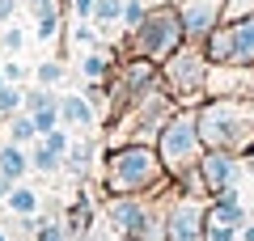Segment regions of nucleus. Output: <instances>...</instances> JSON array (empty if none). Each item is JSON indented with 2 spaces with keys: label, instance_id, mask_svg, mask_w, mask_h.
<instances>
[{
  "label": "nucleus",
  "instance_id": "1",
  "mask_svg": "<svg viewBox=\"0 0 254 241\" xmlns=\"http://www.w3.org/2000/svg\"><path fill=\"white\" fill-rule=\"evenodd\" d=\"M195 115L208 148H229L237 157L254 148V98H212Z\"/></svg>",
  "mask_w": 254,
  "mask_h": 241
},
{
  "label": "nucleus",
  "instance_id": "2",
  "mask_svg": "<svg viewBox=\"0 0 254 241\" xmlns=\"http://www.w3.org/2000/svg\"><path fill=\"white\" fill-rule=\"evenodd\" d=\"M170 182L157 144H119L106 161V190L110 195H153Z\"/></svg>",
  "mask_w": 254,
  "mask_h": 241
},
{
  "label": "nucleus",
  "instance_id": "3",
  "mask_svg": "<svg viewBox=\"0 0 254 241\" xmlns=\"http://www.w3.org/2000/svg\"><path fill=\"white\" fill-rule=\"evenodd\" d=\"M157 152H161V165L165 174H170L174 182H182L187 174L199 170V157L208 152V144H203L199 135V115L195 110H174L170 119H165L161 135H157Z\"/></svg>",
  "mask_w": 254,
  "mask_h": 241
},
{
  "label": "nucleus",
  "instance_id": "4",
  "mask_svg": "<svg viewBox=\"0 0 254 241\" xmlns=\"http://www.w3.org/2000/svg\"><path fill=\"white\" fill-rule=\"evenodd\" d=\"M182 43H187V30H182L178 4H157V9H148V17L140 21L136 30H127V43L123 47H127V55L165 63Z\"/></svg>",
  "mask_w": 254,
  "mask_h": 241
},
{
  "label": "nucleus",
  "instance_id": "5",
  "mask_svg": "<svg viewBox=\"0 0 254 241\" xmlns=\"http://www.w3.org/2000/svg\"><path fill=\"white\" fill-rule=\"evenodd\" d=\"M208 72H212V60H208V51H203V43H182L178 51L161 63V85L174 93V102L203 98V93H208Z\"/></svg>",
  "mask_w": 254,
  "mask_h": 241
},
{
  "label": "nucleus",
  "instance_id": "6",
  "mask_svg": "<svg viewBox=\"0 0 254 241\" xmlns=\"http://www.w3.org/2000/svg\"><path fill=\"white\" fill-rule=\"evenodd\" d=\"M203 51L220 68H250L254 63V13L229 17L203 38Z\"/></svg>",
  "mask_w": 254,
  "mask_h": 241
},
{
  "label": "nucleus",
  "instance_id": "7",
  "mask_svg": "<svg viewBox=\"0 0 254 241\" xmlns=\"http://www.w3.org/2000/svg\"><path fill=\"white\" fill-rule=\"evenodd\" d=\"M106 216L115 224V233H123L131 241H165V216L144 195H110Z\"/></svg>",
  "mask_w": 254,
  "mask_h": 241
},
{
  "label": "nucleus",
  "instance_id": "8",
  "mask_svg": "<svg viewBox=\"0 0 254 241\" xmlns=\"http://www.w3.org/2000/svg\"><path fill=\"white\" fill-rule=\"evenodd\" d=\"M208 237V207L203 199L187 195L178 203H170L165 212V241H203Z\"/></svg>",
  "mask_w": 254,
  "mask_h": 241
},
{
  "label": "nucleus",
  "instance_id": "9",
  "mask_svg": "<svg viewBox=\"0 0 254 241\" xmlns=\"http://www.w3.org/2000/svg\"><path fill=\"white\" fill-rule=\"evenodd\" d=\"M199 178H203V186H208L212 195L237 190V182H242V157L229 152V148H208L199 157Z\"/></svg>",
  "mask_w": 254,
  "mask_h": 241
},
{
  "label": "nucleus",
  "instance_id": "10",
  "mask_svg": "<svg viewBox=\"0 0 254 241\" xmlns=\"http://www.w3.org/2000/svg\"><path fill=\"white\" fill-rule=\"evenodd\" d=\"M246 212L237 203V190H220L216 203L208 207V237L203 241H242Z\"/></svg>",
  "mask_w": 254,
  "mask_h": 241
},
{
  "label": "nucleus",
  "instance_id": "11",
  "mask_svg": "<svg viewBox=\"0 0 254 241\" xmlns=\"http://www.w3.org/2000/svg\"><path fill=\"white\" fill-rule=\"evenodd\" d=\"M178 17L187 30V43H203L225 21V0H178Z\"/></svg>",
  "mask_w": 254,
  "mask_h": 241
},
{
  "label": "nucleus",
  "instance_id": "12",
  "mask_svg": "<svg viewBox=\"0 0 254 241\" xmlns=\"http://www.w3.org/2000/svg\"><path fill=\"white\" fill-rule=\"evenodd\" d=\"M60 119H64V127H93L98 106L85 93H60Z\"/></svg>",
  "mask_w": 254,
  "mask_h": 241
},
{
  "label": "nucleus",
  "instance_id": "13",
  "mask_svg": "<svg viewBox=\"0 0 254 241\" xmlns=\"http://www.w3.org/2000/svg\"><path fill=\"white\" fill-rule=\"evenodd\" d=\"M26 170H30V152L21 148V144H4V148H0V174H4V178H13V182H21L26 178Z\"/></svg>",
  "mask_w": 254,
  "mask_h": 241
},
{
  "label": "nucleus",
  "instance_id": "14",
  "mask_svg": "<svg viewBox=\"0 0 254 241\" xmlns=\"http://www.w3.org/2000/svg\"><path fill=\"white\" fill-rule=\"evenodd\" d=\"M81 72H85V80H102V85H106L110 72H115V55H110L106 47H93V51L81 60Z\"/></svg>",
  "mask_w": 254,
  "mask_h": 241
},
{
  "label": "nucleus",
  "instance_id": "15",
  "mask_svg": "<svg viewBox=\"0 0 254 241\" xmlns=\"http://www.w3.org/2000/svg\"><path fill=\"white\" fill-rule=\"evenodd\" d=\"M38 190H30V186H13L9 190V199H4V207H9L13 216H38Z\"/></svg>",
  "mask_w": 254,
  "mask_h": 241
},
{
  "label": "nucleus",
  "instance_id": "16",
  "mask_svg": "<svg viewBox=\"0 0 254 241\" xmlns=\"http://www.w3.org/2000/svg\"><path fill=\"white\" fill-rule=\"evenodd\" d=\"M93 140H81V144H72V148H68V157H64V170H72V174H89V165H93Z\"/></svg>",
  "mask_w": 254,
  "mask_h": 241
},
{
  "label": "nucleus",
  "instance_id": "17",
  "mask_svg": "<svg viewBox=\"0 0 254 241\" xmlns=\"http://www.w3.org/2000/svg\"><path fill=\"white\" fill-rule=\"evenodd\" d=\"M93 26H119V21H123V0H93Z\"/></svg>",
  "mask_w": 254,
  "mask_h": 241
},
{
  "label": "nucleus",
  "instance_id": "18",
  "mask_svg": "<svg viewBox=\"0 0 254 241\" xmlns=\"http://www.w3.org/2000/svg\"><path fill=\"white\" fill-rule=\"evenodd\" d=\"M60 165H64V157H60V152H51L47 144H34V148H30V170H38V174H60Z\"/></svg>",
  "mask_w": 254,
  "mask_h": 241
},
{
  "label": "nucleus",
  "instance_id": "19",
  "mask_svg": "<svg viewBox=\"0 0 254 241\" xmlns=\"http://www.w3.org/2000/svg\"><path fill=\"white\" fill-rule=\"evenodd\" d=\"M51 106H60V93H55V89H47V85L26 89V102H21V110H26V115H34V110H51Z\"/></svg>",
  "mask_w": 254,
  "mask_h": 241
},
{
  "label": "nucleus",
  "instance_id": "20",
  "mask_svg": "<svg viewBox=\"0 0 254 241\" xmlns=\"http://www.w3.org/2000/svg\"><path fill=\"white\" fill-rule=\"evenodd\" d=\"M21 102H26V89H17V85L9 80V85L0 89V119H4V115H17Z\"/></svg>",
  "mask_w": 254,
  "mask_h": 241
},
{
  "label": "nucleus",
  "instance_id": "21",
  "mask_svg": "<svg viewBox=\"0 0 254 241\" xmlns=\"http://www.w3.org/2000/svg\"><path fill=\"white\" fill-rule=\"evenodd\" d=\"M34 119H30V115H17V119H13V123H9V140L13 144H30V140H34Z\"/></svg>",
  "mask_w": 254,
  "mask_h": 241
},
{
  "label": "nucleus",
  "instance_id": "22",
  "mask_svg": "<svg viewBox=\"0 0 254 241\" xmlns=\"http://www.w3.org/2000/svg\"><path fill=\"white\" fill-rule=\"evenodd\" d=\"M144 17H148V4H144V0H123V21H119L123 30H136Z\"/></svg>",
  "mask_w": 254,
  "mask_h": 241
},
{
  "label": "nucleus",
  "instance_id": "23",
  "mask_svg": "<svg viewBox=\"0 0 254 241\" xmlns=\"http://www.w3.org/2000/svg\"><path fill=\"white\" fill-rule=\"evenodd\" d=\"M38 85H47V89L64 85V63L60 60H43V63H38Z\"/></svg>",
  "mask_w": 254,
  "mask_h": 241
},
{
  "label": "nucleus",
  "instance_id": "24",
  "mask_svg": "<svg viewBox=\"0 0 254 241\" xmlns=\"http://www.w3.org/2000/svg\"><path fill=\"white\" fill-rule=\"evenodd\" d=\"M30 119H34V131H38V135L55 131V127L64 123V119H60V106H51V110H34V115H30Z\"/></svg>",
  "mask_w": 254,
  "mask_h": 241
},
{
  "label": "nucleus",
  "instance_id": "25",
  "mask_svg": "<svg viewBox=\"0 0 254 241\" xmlns=\"http://www.w3.org/2000/svg\"><path fill=\"white\" fill-rule=\"evenodd\" d=\"M72 38H76L81 47H89V51H93V47H102V26H93V21H81V26L72 30Z\"/></svg>",
  "mask_w": 254,
  "mask_h": 241
},
{
  "label": "nucleus",
  "instance_id": "26",
  "mask_svg": "<svg viewBox=\"0 0 254 241\" xmlns=\"http://www.w3.org/2000/svg\"><path fill=\"white\" fill-rule=\"evenodd\" d=\"M34 241H68V224H55V220H43L34 233Z\"/></svg>",
  "mask_w": 254,
  "mask_h": 241
},
{
  "label": "nucleus",
  "instance_id": "27",
  "mask_svg": "<svg viewBox=\"0 0 254 241\" xmlns=\"http://www.w3.org/2000/svg\"><path fill=\"white\" fill-rule=\"evenodd\" d=\"M26 9H30V17H34V21L60 17V4H55V0H26Z\"/></svg>",
  "mask_w": 254,
  "mask_h": 241
},
{
  "label": "nucleus",
  "instance_id": "28",
  "mask_svg": "<svg viewBox=\"0 0 254 241\" xmlns=\"http://www.w3.org/2000/svg\"><path fill=\"white\" fill-rule=\"evenodd\" d=\"M21 43H26V30H21V26H9V30H4V34H0V47H4V51H21Z\"/></svg>",
  "mask_w": 254,
  "mask_h": 241
},
{
  "label": "nucleus",
  "instance_id": "29",
  "mask_svg": "<svg viewBox=\"0 0 254 241\" xmlns=\"http://www.w3.org/2000/svg\"><path fill=\"white\" fill-rule=\"evenodd\" d=\"M43 144H47L51 152H60V157H68V148H72V140H68L60 127H55V131H47V135H43Z\"/></svg>",
  "mask_w": 254,
  "mask_h": 241
},
{
  "label": "nucleus",
  "instance_id": "30",
  "mask_svg": "<svg viewBox=\"0 0 254 241\" xmlns=\"http://www.w3.org/2000/svg\"><path fill=\"white\" fill-rule=\"evenodd\" d=\"M55 34H60V17H43V21H34V38H43V43H51Z\"/></svg>",
  "mask_w": 254,
  "mask_h": 241
},
{
  "label": "nucleus",
  "instance_id": "31",
  "mask_svg": "<svg viewBox=\"0 0 254 241\" xmlns=\"http://www.w3.org/2000/svg\"><path fill=\"white\" fill-rule=\"evenodd\" d=\"M72 13H76V21H89L93 17V0H72Z\"/></svg>",
  "mask_w": 254,
  "mask_h": 241
},
{
  "label": "nucleus",
  "instance_id": "32",
  "mask_svg": "<svg viewBox=\"0 0 254 241\" xmlns=\"http://www.w3.org/2000/svg\"><path fill=\"white\" fill-rule=\"evenodd\" d=\"M17 4H21V0H0V26H4V21H13Z\"/></svg>",
  "mask_w": 254,
  "mask_h": 241
},
{
  "label": "nucleus",
  "instance_id": "33",
  "mask_svg": "<svg viewBox=\"0 0 254 241\" xmlns=\"http://www.w3.org/2000/svg\"><path fill=\"white\" fill-rule=\"evenodd\" d=\"M0 68H4V80H13V85L26 76V68H21V63H0Z\"/></svg>",
  "mask_w": 254,
  "mask_h": 241
},
{
  "label": "nucleus",
  "instance_id": "34",
  "mask_svg": "<svg viewBox=\"0 0 254 241\" xmlns=\"http://www.w3.org/2000/svg\"><path fill=\"white\" fill-rule=\"evenodd\" d=\"M13 186H17V182H13V178H4V174H0V203L9 199V190H13Z\"/></svg>",
  "mask_w": 254,
  "mask_h": 241
},
{
  "label": "nucleus",
  "instance_id": "35",
  "mask_svg": "<svg viewBox=\"0 0 254 241\" xmlns=\"http://www.w3.org/2000/svg\"><path fill=\"white\" fill-rule=\"evenodd\" d=\"M242 241H254V224H250V220L242 224Z\"/></svg>",
  "mask_w": 254,
  "mask_h": 241
},
{
  "label": "nucleus",
  "instance_id": "36",
  "mask_svg": "<svg viewBox=\"0 0 254 241\" xmlns=\"http://www.w3.org/2000/svg\"><path fill=\"white\" fill-rule=\"evenodd\" d=\"M250 98H254V63H250Z\"/></svg>",
  "mask_w": 254,
  "mask_h": 241
},
{
  "label": "nucleus",
  "instance_id": "37",
  "mask_svg": "<svg viewBox=\"0 0 254 241\" xmlns=\"http://www.w3.org/2000/svg\"><path fill=\"white\" fill-rule=\"evenodd\" d=\"M4 85H9V80H4V68H0V89H4Z\"/></svg>",
  "mask_w": 254,
  "mask_h": 241
},
{
  "label": "nucleus",
  "instance_id": "38",
  "mask_svg": "<svg viewBox=\"0 0 254 241\" xmlns=\"http://www.w3.org/2000/svg\"><path fill=\"white\" fill-rule=\"evenodd\" d=\"M0 241H9V237H4V229H0Z\"/></svg>",
  "mask_w": 254,
  "mask_h": 241
}]
</instances>
